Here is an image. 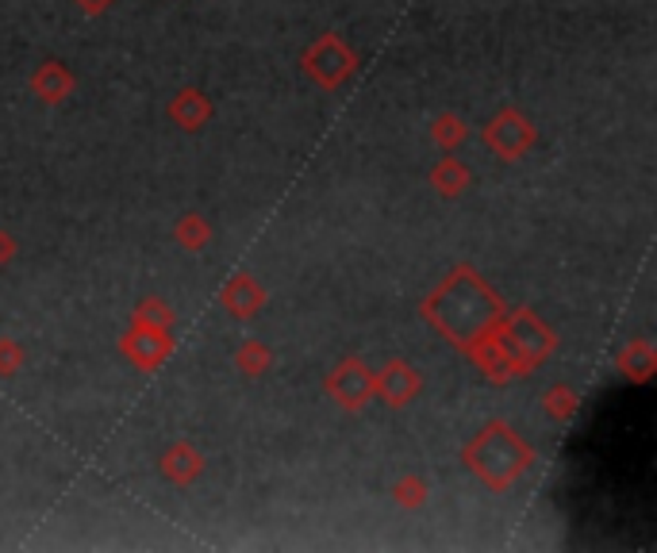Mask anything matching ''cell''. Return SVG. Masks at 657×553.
<instances>
[{"instance_id":"3","label":"cell","mask_w":657,"mask_h":553,"mask_svg":"<svg viewBox=\"0 0 657 553\" xmlns=\"http://www.w3.org/2000/svg\"><path fill=\"white\" fill-rule=\"evenodd\" d=\"M308 74L316 77L319 85L335 89V85L347 81V77L354 74V54H350L347 46H342L335 35H327V38H319V43L311 46V54H308Z\"/></svg>"},{"instance_id":"2","label":"cell","mask_w":657,"mask_h":553,"mask_svg":"<svg viewBox=\"0 0 657 553\" xmlns=\"http://www.w3.org/2000/svg\"><path fill=\"white\" fill-rule=\"evenodd\" d=\"M466 462L489 488H507L515 485V477L530 465V450L523 446V439L512 427L492 423L484 427L473 439V446L466 450Z\"/></svg>"},{"instance_id":"5","label":"cell","mask_w":657,"mask_h":553,"mask_svg":"<svg viewBox=\"0 0 657 553\" xmlns=\"http://www.w3.org/2000/svg\"><path fill=\"white\" fill-rule=\"evenodd\" d=\"M327 388H331L335 396H339L347 408H362L365 400H370L377 388H373V373L365 369L362 362H347L339 365V373H331V380H327Z\"/></svg>"},{"instance_id":"19","label":"cell","mask_w":657,"mask_h":553,"mask_svg":"<svg viewBox=\"0 0 657 553\" xmlns=\"http://www.w3.org/2000/svg\"><path fill=\"white\" fill-rule=\"evenodd\" d=\"M81 4H85V12H100V8H108L112 0H81Z\"/></svg>"},{"instance_id":"17","label":"cell","mask_w":657,"mask_h":553,"mask_svg":"<svg viewBox=\"0 0 657 553\" xmlns=\"http://www.w3.org/2000/svg\"><path fill=\"white\" fill-rule=\"evenodd\" d=\"M20 365V350L12 342H0V373H12Z\"/></svg>"},{"instance_id":"13","label":"cell","mask_w":657,"mask_h":553,"mask_svg":"<svg viewBox=\"0 0 657 553\" xmlns=\"http://www.w3.org/2000/svg\"><path fill=\"white\" fill-rule=\"evenodd\" d=\"M623 369H631V377H650V369H654V354H650V346L646 342H638L635 350H627L623 354Z\"/></svg>"},{"instance_id":"11","label":"cell","mask_w":657,"mask_h":553,"mask_svg":"<svg viewBox=\"0 0 657 553\" xmlns=\"http://www.w3.org/2000/svg\"><path fill=\"white\" fill-rule=\"evenodd\" d=\"M174 115H177V120H182L189 131H197L200 123H205L208 115H212V108H208V100L200 97V92H182V97H177V104H174Z\"/></svg>"},{"instance_id":"15","label":"cell","mask_w":657,"mask_h":553,"mask_svg":"<svg viewBox=\"0 0 657 553\" xmlns=\"http://www.w3.org/2000/svg\"><path fill=\"white\" fill-rule=\"evenodd\" d=\"M435 135H438V143L453 146V143H461V139H466V131H461V120H453V115H446V120H438V123H435Z\"/></svg>"},{"instance_id":"12","label":"cell","mask_w":657,"mask_h":553,"mask_svg":"<svg viewBox=\"0 0 657 553\" xmlns=\"http://www.w3.org/2000/svg\"><path fill=\"white\" fill-rule=\"evenodd\" d=\"M435 185H438V192H461L466 189V169L458 166V162H450V158H442V166L435 169Z\"/></svg>"},{"instance_id":"14","label":"cell","mask_w":657,"mask_h":553,"mask_svg":"<svg viewBox=\"0 0 657 553\" xmlns=\"http://www.w3.org/2000/svg\"><path fill=\"white\" fill-rule=\"evenodd\" d=\"M135 323H143V327H162V331H166V327H169V308H162L158 300L143 303V311L135 316Z\"/></svg>"},{"instance_id":"10","label":"cell","mask_w":657,"mask_h":553,"mask_svg":"<svg viewBox=\"0 0 657 553\" xmlns=\"http://www.w3.org/2000/svg\"><path fill=\"white\" fill-rule=\"evenodd\" d=\"M69 85H74V81H69V74L58 66V62H51V66H43V69L35 74V92H39L43 100H51V104H54V100L66 97Z\"/></svg>"},{"instance_id":"4","label":"cell","mask_w":657,"mask_h":553,"mask_svg":"<svg viewBox=\"0 0 657 553\" xmlns=\"http://www.w3.org/2000/svg\"><path fill=\"white\" fill-rule=\"evenodd\" d=\"M484 143H489L500 158H519V154H527V146L535 143V128H530L523 115L504 112L484 128Z\"/></svg>"},{"instance_id":"8","label":"cell","mask_w":657,"mask_h":553,"mask_svg":"<svg viewBox=\"0 0 657 553\" xmlns=\"http://www.w3.org/2000/svg\"><path fill=\"white\" fill-rule=\"evenodd\" d=\"M223 303L234 311V316H254L258 303H262V288L250 277H234L231 285L223 288Z\"/></svg>"},{"instance_id":"1","label":"cell","mask_w":657,"mask_h":553,"mask_svg":"<svg viewBox=\"0 0 657 553\" xmlns=\"http://www.w3.org/2000/svg\"><path fill=\"white\" fill-rule=\"evenodd\" d=\"M424 316L431 319L435 331L446 334L453 346L473 354L496 331L500 319H504V303H500V296L473 269H458V274H450L427 296Z\"/></svg>"},{"instance_id":"16","label":"cell","mask_w":657,"mask_h":553,"mask_svg":"<svg viewBox=\"0 0 657 553\" xmlns=\"http://www.w3.org/2000/svg\"><path fill=\"white\" fill-rule=\"evenodd\" d=\"M265 362H270V354H265L258 342H250L247 346V354H242V365H247L250 373H258V369H265Z\"/></svg>"},{"instance_id":"18","label":"cell","mask_w":657,"mask_h":553,"mask_svg":"<svg viewBox=\"0 0 657 553\" xmlns=\"http://www.w3.org/2000/svg\"><path fill=\"white\" fill-rule=\"evenodd\" d=\"M185 239H189V243H197V246L208 239V228L197 220V215H189V223H185Z\"/></svg>"},{"instance_id":"9","label":"cell","mask_w":657,"mask_h":553,"mask_svg":"<svg viewBox=\"0 0 657 553\" xmlns=\"http://www.w3.org/2000/svg\"><path fill=\"white\" fill-rule=\"evenodd\" d=\"M162 473L185 485V480H193L200 473V454H193L189 446H174L166 457H162Z\"/></svg>"},{"instance_id":"7","label":"cell","mask_w":657,"mask_h":553,"mask_svg":"<svg viewBox=\"0 0 657 553\" xmlns=\"http://www.w3.org/2000/svg\"><path fill=\"white\" fill-rule=\"evenodd\" d=\"M373 388H377L393 408H401V403H408L412 396H416L419 377H416V369H408L404 362H393L381 377H373Z\"/></svg>"},{"instance_id":"6","label":"cell","mask_w":657,"mask_h":553,"mask_svg":"<svg viewBox=\"0 0 657 553\" xmlns=\"http://www.w3.org/2000/svg\"><path fill=\"white\" fill-rule=\"evenodd\" d=\"M123 350H128L131 362H139L143 369H154V365L169 354V334L162 331V327L135 323V331L128 334V346H123Z\"/></svg>"}]
</instances>
